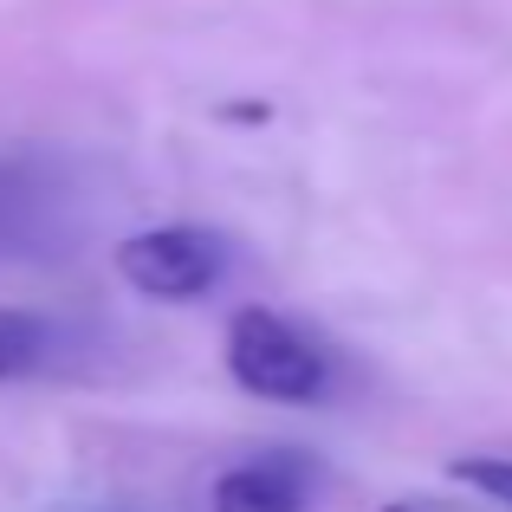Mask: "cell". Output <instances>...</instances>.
<instances>
[{
	"label": "cell",
	"mask_w": 512,
	"mask_h": 512,
	"mask_svg": "<svg viewBox=\"0 0 512 512\" xmlns=\"http://www.w3.org/2000/svg\"><path fill=\"white\" fill-rule=\"evenodd\" d=\"M448 480H461V487L487 493L493 506L512 512V454H461V461H448Z\"/></svg>",
	"instance_id": "5"
},
{
	"label": "cell",
	"mask_w": 512,
	"mask_h": 512,
	"mask_svg": "<svg viewBox=\"0 0 512 512\" xmlns=\"http://www.w3.org/2000/svg\"><path fill=\"white\" fill-rule=\"evenodd\" d=\"M46 357H52V325L46 318L20 312V305H0V383L33 376Z\"/></svg>",
	"instance_id": "4"
},
{
	"label": "cell",
	"mask_w": 512,
	"mask_h": 512,
	"mask_svg": "<svg viewBox=\"0 0 512 512\" xmlns=\"http://www.w3.org/2000/svg\"><path fill=\"white\" fill-rule=\"evenodd\" d=\"M227 370L247 396L266 402H318L331 383L325 350L299 338L279 312H260V305L234 312V325H227Z\"/></svg>",
	"instance_id": "1"
},
{
	"label": "cell",
	"mask_w": 512,
	"mask_h": 512,
	"mask_svg": "<svg viewBox=\"0 0 512 512\" xmlns=\"http://www.w3.org/2000/svg\"><path fill=\"white\" fill-rule=\"evenodd\" d=\"M221 266L227 247L208 227H150V234H130L117 247V273L143 299H201L221 279Z\"/></svg>",
	"instance_id": "2"
},
{
	"label": "cell",
	"mask_w": 512,
	"mask_h": 512,
	"mask_svg": "<svg viewBox=\"0 0 512 512\" xmlns=\"http://www.w3.org/2000/svg\"><path fill=\"white\" fill-rule=\"evenodd\" d=\"M20 201H26V175L0 163V221H20Z\"/></svg>",
	"instance_id": "6"
},
{
	"label": "cell",
	"mask_w": 512,
	"mask_h": 512,
	"mask_svg": "<svg viewBox=\"0 0 512 512\" xmlns=\"http://www.w3.org/2000/svg\"><path fill=\"white\" fill-rule=\"evenodd\" d=\"M383 512H435V506H422V500H396V506H383Z\"/></svg>",
	"instance_id": "7"
},
{
	"label": "cell",
	"mask_w": 512,
	"mask_h": 512,
	"mask_svg": "<svg viewBox=\"0 0 512 512\" xmlns=\"http://www.w3.org/2000/svg\"><path fill=\"white\" fill-rule=\"evenodd\" d=\"M214 512H305V480L292 461H247L214 480Z\"/></svg>",
	"instance_id": "3"
}]
</instances>
